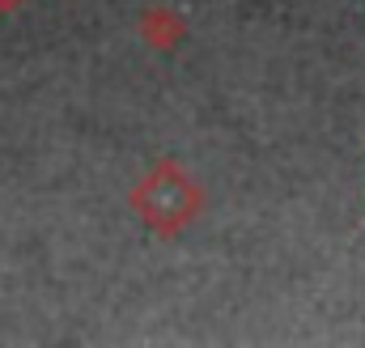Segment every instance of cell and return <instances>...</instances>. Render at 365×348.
Segmentation results:
<instances>
[{"label":"cell","mask_w":365,"mask_h":348,"mask_svg":"<svg viewBox=\"0 0 365 348\" xmlns=\"http://www.w3.org/2000/svg\"><path fill=\"white\" fill-rule=\"evenodd\" d=\"M132 213L162 238L182 234L200 213H204V191L175 166V162H158L153 170L145 174L132 195H128Z\"/></svg>","instance_id":"cell-1"},{"label":"cell","mask_w":365,"mask_h":348,"mask_svg":"<svg viewBox=\"0 0 365 348\" xmlns=\"http://www.w3.org/2000/svg\"><path fill=\"white\" fill-rule=\"evenodd\" d=\"M26 0H0V13H13V9H21Z\"/></svg>","instance_id":"cell-3"},{"label":"cell","mask_w":365,"mask_h":348,"mask_svg":"<svg viewBox=\"0 0 365 348\" xmlns=\"http://www.w3.org/2000/svg\"><path fill=\"white\" fill-rule=\"evenodd\" d=\"M136 34L153 51H175L182 39H187V26H182V17L175 9H145L136 17Z\"/></svg>","instance_id":"cell-2"}]
</instances>
